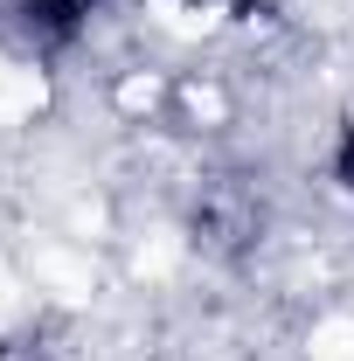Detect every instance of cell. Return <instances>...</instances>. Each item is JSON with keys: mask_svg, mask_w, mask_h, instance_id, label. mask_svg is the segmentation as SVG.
Wrapping results in <instances>:
<instances>
[{"mask_svg": "<svg viewBox=\"0 0 354 361\" xmlns=\"http://www.w3.org/2000/svg\"><path fill=\"white\" fill-rule=\"evenodd\" d=\"M35 7H42L49 21H77V7H84V0H35Z\"/></svg>", "mask_w": 354, "mask_h": 361, "instance_id": "obj_1", "label": "cell"}]
</instances>
